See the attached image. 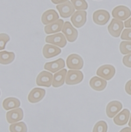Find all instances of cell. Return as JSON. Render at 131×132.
Instances as JSON below:
<instances>
[{"label":"cell","instance_id":"cell-1","mask_svg":"<svg viewBox=\"0 0 131 132\" xmlns=\"http://www.w3.org/2000/svg\"><path fill=\"white\" fill-rule=\"evenodd\" d=\"M112 15L115 19L125 21L131 16V11L126 6L119 5L113 9L112 11Z\"/></svg>","mask_w":131,"mask_h":132},{"label":"cell","instance_id":"cell-22","mask_svg":"<svg viewBox=\"0 0 131 132\" xmlns=\"http://www.w3.org/2000/svg\"><path fill=\"white\" fill-rule=\"evenodd\" d=\"M20 105V101L15 97H8L5 99L2 103L3 108L5 110L16 109L19 108Z\"/></svg>","mask_w":131,"mask_h":132},{"label":"cell","instance_id":"cell-30","mask_svg":"<svg viewBox=\"0 0 131 132\" xmlns=\"http://www.w3.org/2000/svg\"><path fill=\"white\" fill-rule=\"evenodd\" d=\"M123 64L127 68H131V54H129L123 57Z\"/></svg>","mask_w":131,"mask_h":132},{"label":"cell","instance_id":"cell-34","mask_svg":"<svg viewBox=\"0 0 131 132\" xmlns=\"http://www.w3.org/2000/svg\"><path fill=\"white\" fill-rule=\"evenodd\" d=\"M120 132H131V128L125 127L122 129Z\"/></svg>","mask_w":131,"mask_h":132},{"label":"cell","instance_id":"cell-35","mask_svg":"<svg viewBox=\"0 0 131 132\" xmlns=\"http://www.w3.org/2000/svg\"><path fill=\"white\" fill-rule=\"evenodd\" d=\"M128 126L130 127V128H131V114H130V120L128 122Z\"/></svg>","mask_w":131,"mask_h":132},{"label":"cell","instance_id":"cell-27","mask_svg":"<svg viewBox=\"0 0 131 132\" xmlns=\"http://www.w3.org/2000/svg\"><path fill=\"white\" fill-rule=\"evenodd\" d=\"M108 125L106 122L100 121L97 122L93 129L92 132H107Z\"/></svg>","mask_w":131,"mask_h":132},{"label":"cell","instance_id":"cell-32","mask_svg":"<svg viewBox=\"0 0 131 132\" xmlns=\"http://www.w3.org/2000/svg\"><path fill=\"white\" fill-rule=\"evenodd\" d=\"M69 0H51V1L52 2V3L55 4H62L63 3L66 2L68 1Z\"/></svg>","mask_w":131,"mask_h":132},{"label":"cell","instance_id":"cell-18","mask_svg":"<svg viewBox=\"0 0 131 132\" xmlns=\"http://www.w3.org/2000/svg\"><path fill=\"white\" fill-rule=\"evenodd\" d=\"M61 52V50L56 46L46 44L43 49V54L45 58L50 59L58 55Z\"/></svg>","mask_w":131,"mask_h":132},{"label":"cell","instance_id":"cell-29","mask_svg":"<svg viewBox=\"0 0 131 132\" xmlns=\"http://www.w3.org/2000/svg\"><path fill=\"white\" fill-rule=\"evenodd\" d=\"M121 38L123 40L131 41V29H124L122 33Z\"/></svg>","mask_w":131,"mask_h":132},{"label":"cell","instance_id":"cell-15","mask_svg":"<svg viewBox=\"0 0 131 132\" xmlns=\"http://www.w3.org/2000/svg\"><path fill=\"white\" fill-rule=\"evenodd\" d=\"M59 16L55 10L53 9L48 10L42 14L41 20L44 25H48L58 20Z\"/></svg>","mask_w":131,"mask_h":132},{"label":"cell","instance_id":"cell-28","mask_svg":"<svg viewBox=\"0 0 131 132\" xmlns=\"http://www.w3.org/2000/svg\"><path fill=\"white\" fill-rule=\"evenodd\" d=\"M10 39V36L5 33L0 34V50L5 48L6 44Z\"/></svg>","mask_w":131,"mask_h":132},{"label":"cell","instance_id":"cell-13","mask_svg":"<svg viewBox=\"0 0 131 132\" xmlns=\"http://www.w3.org/2000/svg\"><path fill=\"white\" fill-rule=\"evenodd\" d=\"M123 105L119 101H114L108 103L106 108V114L108 117L113 118L122 109Z\"/></svg>","mask_w":131,"mask_h":132},{"label":"cell","instance_id":"cell-16","mask_svg":"<svg viewBox=\"0 0 131 132\" xmlns=\"http://www.w3.org/2000/svg\"><path fill=\"white\" fill-rule=\"evenodd\" d=\"M65 62L62 59H59L56 61L46 63L44 65V69L51 73H56L58 71L64 68Z\"/></svg>","mask_w":131,"mask_h":132},{"label":"cell","instance_id":"cell-26","mask_svg":"<svg viewBox=\"0 0 131 132\" xmlns=\"http://www.w3.org/2000/svg\"><path fill=\"white\" fill-rule=\"evenodd\" d=\"M120 51L123 55L131 54V41L121 42L120 44Z\"/></svg>","mask_w":131,"mask_h":132},{"label":"cell","instance_id":"cell-19","mask_svg":"<svg viewBox=\"0 0 131 132\" xmlns=\"http://www.w3.org/2000/svg\"><path fill=\"white\" fill-rule=\"evenodd\" d=\"M67 73L66 69H63L56 73L53 75L52 86L54 87H59L62 86L65 81L66 76Z\"/></svg>","mask_w":131,"mask_h":132},{"label":"cell","instance_id":"cell-4","mask_svg":"<svg viewBox=\"0 0 131 132\" xmlns=\"http://www.w3.org/2000/svg\"><path fill=\"white\" fill-rule=\"evenodd\" d=\"M115 74V69L113 65L106 64L102 65L97 71V75L105 80H110Z\"/></svg>","mask_w":131,"mask_h":132},{"label":"cell","instance_id":"cell-10","mask_svg":"<svg viewBox=\"0 0 131 132\" xmlns=\"http://www.w3.org/2000/svg\"><path fill=\"white\" fill-rule=\"evenodd\" d=\"M56 9L58 11L60 16L63 18H68L71 16L75 10L73 4L69 1L57 5Z\"/></svg>","mask_w":131,"mask_h":132},{"label":"cell","instance_id":"cell-31","mask_svg":"<svg viewBox=\"0 0 131 132\" xmlns=\"http://www.w3.org/2000/svg\"><path fill=\"white\" fill-rule=\"evenodd\" d=\"M125 90L128 95H131V80L128 81L125 85Z\"/></svg>","mask_w":131,"mask_h":132},{"label":"cell","instance_id":"cell-9","mask_svg":"<svg viewBox=\"0 0 131 132\" xmlns=\"http://www.w3.org/2000/svg\"><path fill=\"white\" fill-rule=\"evenodd\" d=\"M92 19L96 24L104 25L109 21L110 15L108 11L104 10H99L93 13Z\"/></svg>","mask_w":131,"mask_h":132},{"label":"cell","instance_id":"cell-14","mask_svg":"<svg viewBox=\"0 0 131 132\" xmlns=\"http://www.w3.org/2000/svg\"><path fill=\"white\" fill-rule=\"evenodd\" d=\"M46 91L41 88H35L33 89L28 95V100L31 103H36L41 101L45 96Z\"/></svg>","mask_w":131,"mask_h":132},{"label":"cell","instance_id":"cell-8","mask_svg":"<svg viewBox=\"0 0 131 132\" xmlns=\"http://www.w3.org/2000/svg\"><path fill=\"white\" fill-rule=\"evenodd\" d=\"M87 13L85 11H77L71 15V21L74 26L80 28L83 26L87 21Z\"/></svg>","mask_w":131,"mask_h":132},{"label":"cell","instance_id":"cell-33","mask_svg":"<svg viewBox=\"0 0 131 132\" xmlns=\"http://www.w3.org/2000/svg\"><path fill=\"white\" fill-rule=\"evenodd\" d=\"M124 26L126 28H131V18L125 21Z\"/></svg>","mask_w":131,"mask_h":132},{"label":"cell","instance_id":"cell-11","mask_svg":"<svg viewBox=\"0 0 131 132\" xmlns=\"http://www.w3.org/2000/svg\"><path fill=\"white\" fill-rule=\"evenodd\" d=\"M45 41L47 43L57 45L61 48L64 47L67 44L66 39L61 33L47 36L45 38Z\"/></svg>","mask_w":131,"mask_h":132},{"label":"cell","instance_id":"cell-20","mask_svg":"<svg viewBox=\"0 0 131 132\" xmlns=\"http://www.w3.org/2000/svg\"><path fill=\"white\" fill-rule=\"evenodd\" d=\"M130 112L127 109H124L118 114L113 119L115 124L118 126H123L127 124L128 121Z\"/></svg>","mask_w":131,"mask_h":132},{"label":"cell","instance_id":"cell-36","mask_svg":"<svg viewBox=\"0 0 131 132\" xmlns=\"http://www.w3.org/2000/svg\"><path fill=\"white\" fill-rule=\"evenodd\" d=\"M0 95H1V92H0Z\"/></svg>","mask_w":131,"mask_h":132},{"label":"cell","instance_id":"cell-6","mask_svg":"<svg viewBox=\"0 0 131 132\" xmlns=\"http://www.w3.org/2000/svg\"><path fill=\"white\" fill-rule=\"evenodd\" d=\"M52 79H53V75L51 73L43 71L37 76L36 83L39 86L49 87L52 84Z\"/></svg>","mask_w":131,"mask_h":132},{"label":"cell","instance_id":"cell-25","mask_svg":"<svg viewBox=\"0 0 131 132\" xmlns=\"http://www.w3.org/2000/svg\"><path fill=\"white\" fill-rule=\"evenodd\" d=\"M74 9L78 11L85 10L88 9V5L85 0H71Z\"/></svg>","mask_w":131,"mask_h":132},{"label":"cell","instance_id":"cell-24","mask_svg":"<svg viewBox=\"0 0 131 132\" xmlns=\"http://www.w3.org/2000/svg\"><path fill=\"white\" fill-rule=\"evenodd\" d=\"M9 129L10 132H27V126L23 122L11 124L10 125Z\"/></svg>","mask_w":131,"mask_h":132},{"label":"cell","instance_id":"cell-17","mask_svg":"<svg viewBox=\"0 0 131 132\" xmlns=\"http://www.w3.org/2000/svg\"><path fill=\"white\" fill-rule=\"evenodd\" d=\"M64 22L61 19H58L53 23L46 25L44 28V31L47 34L55 33L60 32L62 30Z\"/></svg>","mask_w":131,"mask_h":132},{"label":"cell","instance_id":"cell-12","mask_svg":"<svg viewBox=\"0 0 131 132\" xmlns=\"http://www.w3.org/2000/svg\"><path fill=\"white\" fill-rule=\"evenodd\" d=\"M23 116V111L21 108L16 109L7 112L6 114V120L10 124H13L22 120Z\"/></svg>","mask_w":131,"mask_h":132},{"label":"cell","instance_id":"cell-3","mask_svg":"<svg viewBox=\"0 0 131 132\" xmlns=\"http://www.w3.org/2000/svg\"><path fill=\"white\" fill-rule=\"evenodd\" d=\"M66 63L68 68L71 70H80L83 67V61L82 57L76 54L69 55L67 59Z\"/></svg>","mask_w":131,"mask_h":132},{"label":"cell","instance_id":"cell-23","mask_svg":"<svg viewBox=\"0 0 131 132\" xmlns=\"http://www.w3.org/2000/svg\"><path fill=\"white\" fill-rule=\"evenodd\" d=\"M15 59V54L13 52H0V64L6 65L11 63Z\"/></svg>","mask_w":131,"mask_h":132},{"label":"cell","instance_id":"cell-7","mask_svg":"<svg viewBox=\"0 0 131 132\" xmlns=\"http://www.w3.org/2000/svg\"><path fill=\"white\" fill-rule=\"evenodd\" d=\"M124 28V24L122 21L113 19L108 26L109 33L114 37H119Z\"/></svg>","mask_w":131,"mask_h":132},{"label":"cell","instance_id":"cell-5","mask_svg":"<svg viewBox=\"0 0 131 132\" xmlns=\"http://www.w3.org/2000/svg\"><path fill=\"white\" fill-rule=\"evenodd\" d=\"M62 32L69 42H74L78 35L77 30L74 29L69 22H65L62 29Z\"/></svg>","mask_w":131,"mask_h":132},{"label":"cell","instance_id":"cell-21","mask_svg":"<svg viewBox=\"0 0 131 132\" xmlns=\"http://www.w3.org/2000/svg\"><path fill=\"white\" fill-rule=\"evenodd\" d=\"M89 84L93 89L97 91H102L106 87L107 85V81L97 76H94L90 81Z\"/></svg>","mask_w":131,"mask_h":132},{"label":"cell","instance_id":"cell-2","mask_svg":"<svg viewBox=\"0 0 131 132\" xmlns=\"http://www.w3.org/2000/svg\"><path fill=\"white\" fill-rule=\"evenodd\" d=\"M83 79V75L81 71L69 70L66 76L65 82L67 85H75L81 82Z\"/></svg>","mask_w":131,"mask_h":132}]
</instances>
